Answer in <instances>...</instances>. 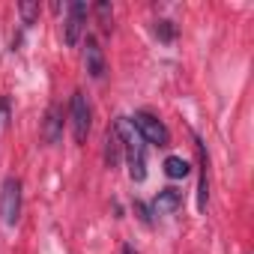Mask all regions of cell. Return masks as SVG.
<instances>
[{"mask_svg":"<svg viewBox=\"0 0 254 254\" xmlns=\"http://www.w3.org/2000/svg\"><path fill=\"white\" fill-rule=\"evenodd\" d=\"M6 120H9V102L0 99V126H6Z\"/></svg>","mask_w":254,"mask_h":254,"instance_id":"5bb4252c","label":"cell"},{"mask_svg":"<svg viewBox=\"0 0 254 254\" xmlns=\"http://www.w3.org/2000/svg\"><path fill=\"white\" fill-rule=\"evenodd\" d=\"M120 159H123V144H120L117 129L111 126L108 135H105V162H108V168H117V165H120Z\"/></svg>","mask_w":254,"mask_h":254,"instance_id":"30bf717a","label":"cell"},{"mask_svg":"<svg viewBox=\"0 0 254 254\" xmlns=\"http://www.w3.org/2000/svg\"><path fill=\"white\" fill-rule=\"evenodd\" d=\"M120 254H138V251H135L132 245H123V251H120Z\"/></svg>","mask_w":254,"mask_h":254,"instance_id":"9a60e30c","label":"cell"},{"mask_svg":"<svg viewBox=\"0 0 254 254\" xmlns=\"http://www.w3.org/2000/svg\"><path fill=\"white\" fill-rule=\"evenodd\" d=\"M87 15H90V9H87V3H81V0H75V3L66 6L63 42H66L69 48H75V45L81 42V36H84V30H87Z\"/></svg>","mask_w":254,"mask_h":254,"instance_id":"5b68a950","label":"cell"},{"mask_svg":"<svg viewBox=\"0 0 254 254\" xmlns=\"http://www.w3.org/2000/svg\"><path fill=\"white\" fill-rule=\"evenodd\" d=\"M18 12H21L24 24H33L39 18V3H18Z\"/></svg>","mask_w":254,"mask_h":254,"instance_id":"4fadbf2b","label":"cell"},{"mask_svg":"<svg viewBox=\"0 0 254 254\" xmlns=\"http://www.w3.org/2000/svg\"><path fill=\"white\" fill-rule=\"evenodd\" d=\"M132 126H135V132L144 138V144H153V147H171V132H168V126L150 114V111H135L132 117Z\"/></svg>","mask_w":254,"mask_h":254,"instance_id":"7a4b0ae2","label":"cell"},{"mask_svg":"<svg viewBox=\"0 0 254 254\" xmlns=\"http://www.w3.org/2000/svg\"><path fill=\"white\" fill-rule=\"evenodd\" d=\"M114 129L120 135V144H123V159L129 165V177L132 183H144L147 180V144L144 138L135 132V126L129 117H120L114 123Z\"/></svg>","mask_w":254,"mask_h":254,"instance_id":"6da1fadb","label":"cell"},{"mask_svg":"<svg viewBox=\"0 0 254 254\" xmlns=\"http://www.w3.org/2000/svg\"><path fill=\"white\" fill-rule=\"evenodd\" d=\"M156 36H159L162 42H174V39H177V27H174V21H168V18L156 21Z\"/></svg>","mask_w":254,"mask_h":254,"instance_id":"7c38bea8","label":"cell"},{"mask_svg":"<svg viewBox=\"0 0 254 254\" xmlns=\"http://www.w3.org/2000/svg\"><path fill=\"white\" fill-rule=\"evenodd\" d=\"M42 138H45V144H60V138H63V108H60L57 102H51V105L45 108Z\"/></svg>","mask_w":254,"mask_h":254,"instance_id":"8992f818","label":"cell"},{"mask_svg":"<svg viewBox=\"0 0 254 254\" xmlns=\"http://www.w3.org/2000/svg\"><path fill=\"white\" fill-rule=\"evenodd\" d=\"M69 123H72L75 141L84 144L87 135H90V126H93V111H90V102H87L84 90H75V93H72V102H69Z\"/></svg>","mask_w":254,"mask_h":254,"instance_id":"277c9868","label":"cell"},{"mask_svg":"<svg viewBox=\"0 0 254 254\" xmlns=\"http://www.w3.org/2000/svg\"><path fill=\"white\" fill-rule=\"evenodd\" d=\"M21 203H24V191H21V180L18 177H6L0 183V218L6 227L18 224L21 218Z\"/></svg>","mask_w":254,"mask_h":254,"instance_id":"3957f363","label":"cell"},{"mask_svg":"<svg viewBox=\"0 0 254 254\" xmlns=\"http://www.w3.org/2000/svg\"><path fill=\"white\" fill-rule=\"evenodd\" d=\"M165 174H168L171 180H186V177L191 174V165H189L183 156H168V159H165Z\"/></svg>","mask_w":254,"mask_h":254,"instance_id":"8fae6325","label":"cell"},{"mask_svg":"<svg viewBox=\"0 0 254 254\" xmlns=\"http://www.w3.org/2000/svg\"><path fill=\"white\" fill-rule=\"evenodd\" d=\"M84 66H87L90 78H102L105 75V54H102V45H99L96 36L84 39Z\"/></svg>","mask_w":254,"mask_h":254,"instance_id":"52a82bcc","label":"cell"},{"mask_svg":"<svg viewBox=\"0 0 254 254\" xmlns=\"http://www.w3.org/2000/svg\"><path fill=\"white\" fill-rule=\"evenodd\" d=\"M180 203H183V194L177 189H162L159 197L153 200V209H156V215H171L180 209Z\"/></svg>","mask_w":254,"mask_h":254,"instance_id":"9c48e42d","label":"cell"},{"mask_svg":"<svg viewBox=\"0 0 254 254\" xmlns=\"http://www.w3.org/2000/svg\"><path fill=\"white\" fill-rule=\"evenodd\" d=\"M197 156H200V186H197V209L203 212L206 209V200H209V159H206V150L197 138Z\"/></svg>","mask_w":254,"mask_h":254,"instance_id":"ba28073f","label":"cell"}]
</instances>
